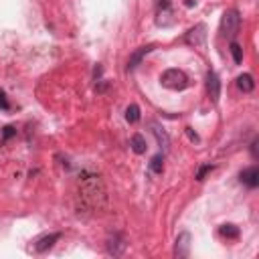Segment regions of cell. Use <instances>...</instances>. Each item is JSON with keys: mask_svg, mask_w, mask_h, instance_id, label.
I'll list each match as a JSON object with an SVG mask.
<instances>
[{"mask_svg": "<svg viewBox=\"0 0 259 259\" xmlns=\"http://www.w3.org/2000/svg\"><path fill=\"white\" fill-rule=\"evenodd\" d=\"M81 179V190H79V197L83 199L85 202H89L91 207H101L100 204V199H105V190H103V184L100 180L98 174L93 172H83L79 176Z\"/></svg>", "mask_w": 259, "mask_h": 259, "instance_id": "1", "label": "cell"}, {"mask_svg": "<svg viewBox=\"0 0 259 259\" xmlns=\"http://www.w3.org/2000/svg\"><path fill=\"white\" fill-rule=\"evenodd\" d=\"M160 81L162 85L168 87V89H174V91H184L188 85H190V79L188 75L182 71V69H166L164 73L160 75Z\"/></svg>", "mask_w": 259, "mask_h": 259, "instance_id": "2", "label": "cell"}, {"mask_svg": "<svg viewBox=\"0 0 259 259\" xmlns=\"http://www.w3.org/2000/svg\"><path fill=\"white\" fill-rule=\"evenodd\" d=\"M239 26H241V17H239V10L237 8H229L225 10V15L221 19V35L235 40L237 33H239Z\"/></svg>", "mask_w": 259, "mask_h": 259, "instance_id": "3", "label": "cell"}, {"mask_svg": "<svg viewBox=\"0 0 259 259\" xmlns=\"http://www.w3.org/2000/svg\"><path fill=\"white\" fill-rule=\"evenodd\" d=\"M188 255H190V233L182 231V233L176 237V243H174V257L186 259Z\"/></svg>", "mask_w": 259, "mask_h": 259, "instance_id": "4", "label": "cell"}, {"mask_svg": "<svg viewBox=\"0 0 259 259\" xmlns=\"http://www.w3.org/2000/svg\"><path fill=\"white\" fill-rule=\"evenodd\" d=\"M186 43L188 45H195V47H202L204 45V40H207V26L204 24H197L193 26L188 33H186Z\"/></svg>", "mask_w": 259, "mask_h": 259, "instance_id": "5", "label": "cell"}, {"mask_svg": "<svg viewBox=\"0 0 259 259\" xmlns=\"http://www.w3.org/2000/svg\"><path fill=\"white\" fill-rule=\"evenodd\" d=\"M207 93L209 98L213 100V103H219V98H221V79L215 71H209L207 73Z\"/></svg>", "mask_w": 259, "mask_h": 259, "instance_id": "6", "label": "cell"}, {"mask_svg": "<svg viewBox=\"0 0 259 259\" xmlns=\"http://www.w3.org/2000/svg\"><path fill=\"white\" fill-rule=\"evenodd\" d=\"M126 247H128V243H126V239H124V235H121V233H116L114 237L107 239V253L114 255V257L124 255Z\"/></svg>", "mask_w": 259, "mask_h": 259, "instance_id": "7", "label": "cell"}, {"mask_svg": "<svg viewBox=\"0 0 259 259\" xmlns=\"http://www.w3.org/2000/svg\"><path fill=\"white\" fill-rule=\"evenodd\" d=\"M59 239H61V233H49V235H43V237H39V239L33 243V249H35L37 253H45V251H49Z\"/></svg>", "mask_w": 259, "mask_h": 259, "instance_id": "8", "label": "cell"}, {"mask_svg": "<svg viewBox=\"0 0 259 259\" xmlns=\"http://www.w3.org/2000/svg\"><path fill=\"white\" fill-rule=\"evenodd\" d=\"M239 180H241L245 186H247V188H257V186H259V168H257V166H249V168L241 170Z\"/></svg>", "mask_w": 259, "mask_h": 259, "instance_id": "9", "label": "cell"}, {"mask_svg": "<svg viewBox=\"0 0 259 259\" xmlns=\"http://www.w3.org/2000/svg\"><path fill=\"white\" fill-rule=\"evenodd\" d=\"M150 128H152V134L156 136V140H158V146H160V152H166V150L170 148V138H168V134L162 130L158 124H150Z\"/></svg>", "mask_w": 259, "mask_h": 259, "instance_id": "10", "label": "cell"}, {"mask_svg": "<svg viewBox=\"0 0 259 259\" xmlns=\"http://www.w3.org/2000/svg\"><path fill=\"white\" fill-rule=\"evenodd\" d=\"M152 49H154L152 45H148V47H140L138 51H136L134 55L130 57V61H128V71H134L136 67L140 65V61H142V59H144V57H146V55H148V53L152 51Z\"/></svg>", "mask_w": 259, "mask_h": 259, "instance_id": "11", "label": "cell"}, {"mask_svg": "<svg viewBox=\"0 0 259 259\" xmlns=\"http://www.w3.org/2000/svg\"><path fill=\"white\" fill-rule=\"evenodd\" d=\"M237 87L243 91V93H251L255 89V79L251 73H243L237 77Z\"/></svg>", "mask_w": 259, "mask_h": 259, "instance_id": "12", "label": "cell"}, {"mask_svg": "<svg viewBox=\"0 0 259 259\" xmlns=\"http://www.w3.org/2000/svg\"><path fill=\"white\" fill-rule=\"evenodd\" d=\"M130 146H132V150H134V154H144L146 152V148H148V144H146V138L142 134H134L132 138H130Z\"/></svg>", "mask_w": 259, "mask_h": 259, "instance_id": "13", "label": "cell"}, {"mask_svg": "<svg viewBox=\"0 0 259 259\" xmlns=\"http://www.w3.org/2000/svg\"><path fill=\"white\" fill-rule=\"evenodd\" d=\"M219 233H221V237H225V239H237L241 231H239V227L233 225V223H225V225L219 227Z\"/></svg>", "mask_w": 259, "mask_h": 259, "instance_id": "14", "label": "cell"}, {"mask_svg": "<svg viewBox=\"0 0 259 259\" xmlns=\"http://www.w3.org/2000/svg\"><path fill=\"white\" fill-rule=\"evenodd\" d=\"M148 166L154 174H162V170H164V152H158L152 160H150Z\"/></svg>", "mask_w": 259, "mask_h": 259, "instance_id": "15", "label": "cell"}, {"mask_svg": "<svg viewBox=\"0 0 259 259\" xmlns=\"http://www.w3.org/2000/svg\"><path fill=\"white\" fill-rule=\"evenodd\" d=\"M140 118H142V112H140V107L136 105V103L126 107V120L130 121V124H138Z\"/></svg>", "mask_w": 259, "mask_h": 259, "instance_id": "16", "label": "cell"}, {"mask_svg": "<svg viewBox=\"0 0 259 259\" xmlns=\"http://www.w3.org/2000/svg\"><path fill=\"white\" fill-rule=\"evenodd\" d=\"M229 51H231V55H233L235 65H241V63H243V47L237 43V40H231Z\"/></svg>", "mask_w": 259, "mask_h": 259, "instance_id": "17", "label": "cell"}, {"mask_svg": "<svg viewBox=\"0 0 259 259\" xmlns=\"http://www.w3.org/2000/svg\"><path fill=\"white\" fill-rule=\"evenodd\" d=\"M215 166L213 164H202L199 170H197V180H204V174H207V172H211Z\"/></svg>", "mask_w": 259, "mask_h": 259, "instance_id": "18", "label": "cell"}, {"mask_svg": "<svg viewBox=\"0 0 259 259\" xmlns=\"http://www.w3.org/2000/svg\"><path fill=\"white\" fill-rule=\"evenodd\" d=\"M15 134H17V130H15V128H12V126H6V128H4V132H2V140H4V142H6V140H10Z\"/></svg>", "mask_w": 259, "mask_h": 259, "instance_id": "19", "label": "cell"}, {"mask_svg": "<svg viewBox=\"0 0 259 259\" xmlns=\"http://www.w3.org/2000/svg\"><path fill=\"white\" fill-rule=\"evenodd\" d=\"M0 107H2L4 112L10 110V105H8V101H6V98H4V93H2V91H0Z\"/></svg>", "mask_w": 259, "mask_h": 259, "instance_id": "20", "label": "cell"}, {"mask_svg": "<svg viewBox=\"0 0 259 259\" xmlns=\"http://www.w3.org/2000/svg\"><path fill=\"white\" fill-rule=\"evenodd\" d=\"M186 134H188V138H190V142H199V136L193 132V128H186Z\"/></svg>", "mask_w": 259, "mask_h": 259, "instance_id": "21", "label": "cell"}, {"mask_svg": "<svg viewBox=\"0 0 259 259\" xmlns=\"http://www.w3.org/2000/svg\"><path fill=\"white\" fill-rule=\"evenodd\" d=\"M251 156H253V158H257V138L251 142Z\"/></svg>", "mask_w": 259, "mask_h": 259, "instance_id": "22", "label": "cell"}]
</instances>
